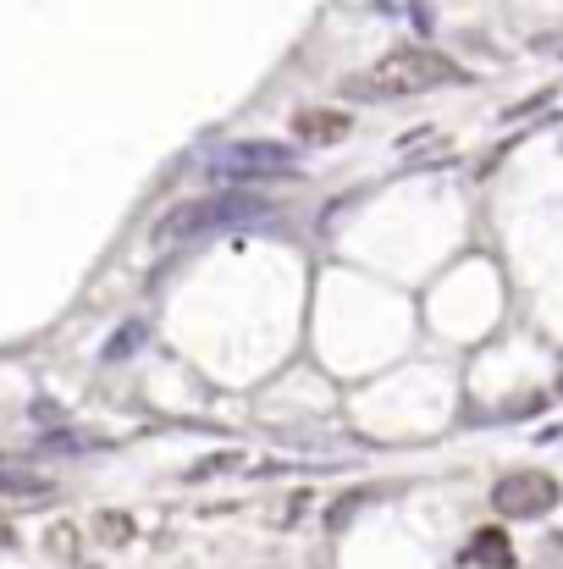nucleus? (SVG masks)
Instances as JSON below:
<instances>
[{
  "mask_svg": "<svg viewBox=\"0 0 563 569\" xmlns=\"http://www.w3.org/2000/svg\"><path fill=\"white\" fill-rule=\"evenodd\" d=\"M464 72L442 56V50H425V44H398L375 61L371 72L360 78H343V94L354 100H409V94H425L436 83H459Z\"/></svg>",
  "mask_w": 563,
  "mask_h": 569,
  "instance_id": "1",
  "label": "nucleus"
},
{
  "mask_svg": "<svg viewBox=\"0 0 563 569\" xmlns=\"http://www.w3.org/2000/svg\"><path fill=\"white\" fill-rule=\"evenodd\" d=\"M492 509L503 520H542L559 509V481L542 476V470H514L492 487Z\"/></svg>",
  "mask_w": 563,
  "mask_h": 569,
  "instance_id": "2",
  "label": "nucleus"
},
{
  "mask_svg": "<svg viewBox=\"0 0 563 569\" xmlns=\"http://www.w3.org/2000/svg\"><path fill=\"white\" fill-rule=\"evenodd\" d=\"M232 216H238L232 199H193V204H178V210H167V216L155 221V243L167 249V243L199 238V232H210V227H221V221H232Z\"/></svg>",
  "mask_w": 563,
  "mask_h": 569,
  "instance_id": "3",
  "label": "nucleus"
},
{
  "mask_svg": "<svg viewBox=\"0 0 563 569\" xmlns=\"http://www.w3.org/2000/svg\"><path fill=\"white\" fill-rule=\"evenodd\" d=\"M349 133H354V117L338 111V106H304V111H293V139L299 144L326 150V144H343Z\"/></svg>",
  "mask_w": 563,
  "mask_h": 569,
  "instance_id": "4",
  "label": "nucleus"
},
{
  "mask_svg": "<svg viewBox=\"0 0 563 569\" xmlns=\"http://www.w3.org/2000/svg\"><path fill=\"white\" fill-rule=\"evenodd\" d=\"M227 178H265V172H293V150L282 144H232L221 156Z\"/></svg>",
  "mask_w": 563,
  "mask_h": 569,
  "instance_id": "5",
  "label": "nucleus"
},
{
  "mask_svg": "<svg viewBox=\"0 0 563 569\" xmlns=\"http://www.w3.org/2000/svg\"><path fill=\"white\" fill-rule=\"evenodd\" d=\"M0 492L6 498H50V476L28 470L22 459H0Z\"/></svg>",
  "mask_w": 563,
  "mask_h": 569,
  "instance_id": "6",
  "label": "nucleus"
},
{
  "mask_svg": "<svg viewBox=\"0 0 563 569\" xmlns=\"http://www.w3.org/2000/svg\"><path fill=\"white\" fill-rule=\"evenodd\" d=\"M470 565L475 569H514V548H509V537H503L497 526L475 531V542H470Z\"/></svg>",
  "mask_w": 563,
  "mask_h": 569,
  "instance_id": "7",
  "label": "nucleus"
},
{
  "mask_svg": "<svg viewBox=\"0 0 563 569\" xmlns=\"http://www.w3.org/2000/svg\"><path fill=\"white\" fill-rule=\"evenodd\" d=\"M133 515H122V509H105V515H94V537L105 542V548H128L133 542Z\"/></svg>",
  "mask_w": 563,
  "mask_h": 569,
  "instance_id": "8",
  "label": "nucleus"
},
{
  "mask_svg": "<svg viewBox=\"0 0 563 569\" xmlns=\"http://www.w3.org/2000/svg\"><path fill=\"white\" fill-rule=\"evenodd\" d=\"M44 553H56L61 565H72V559H78V526H72V520H56V526L44 531Z\"/></svg>",
  "mask_w": 563,
  "mask_h": 569,
  "instance_id": "9",
  "label": "nucleus"
},
{
  "mask_svg": "<svg viewBox=\"0 0 563 569\" xmlns=\"http://www.w3.org/2000/svg\"><path fill=\"white\" fill-rule=\"evenodd\" d=\"M243 465V453H210V459H199L193 470H188V481H210V476H221V470H238Z\"/></svg>",
  "mask_w": 563,
  "mask_h": 569,
  "instance_id": "10",
  "label": "nucleus"
},
{
  "mask_svg": "<svg viewBox=\"0 0 563 569\" xmlns=\"http://www.w3.org/2000/svg\"><path fill=\"white\" fill-rule=\"evenodd\" d=\"M360 503H365V492H343V498L332 503V520H326V526H332V531H343V526L360 515Z\"/></svg>",
  "mask_w": 563,
  "mask_h": 569,
  "instance_id": "11",
  "label": "nucleus"
},
{
  "mask_svg": "<svg viewBox=\"0 0 563 569\" xmlns=\"http://www.w3.org/2000/svg\"><path fill=\"white\" fill-rule=\"evenodd\" d=\"M139 338H144V327H122V332L111 338V349H105V360H122L128 349H139Z\"/></svg>",
  "mask_w": 563,
  "mask_h": 569,
  "instance_id": "12",
  "label": "nucleus"
},
{
  "mask_svg": "<svg viewBox=\"0 0 563 569\" xmlns=\"http://www.w3.org/2000/svg\"><path fill=\"white\" fill-rule=\"evenodd\" d=\"M11 542H17V526H11V520L0 515V548H11Z\"/></svg>",
  "mask_w": 563,
  "mask_h": 569,
  "instance_id": "13",
  "label": "nucleus"
}]
</instances>
